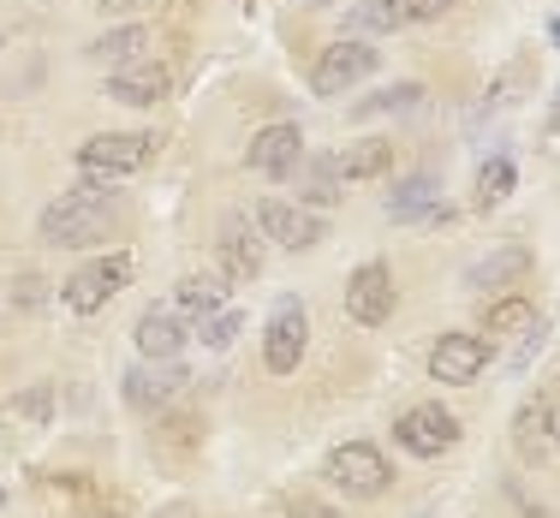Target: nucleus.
Here are the masks:
<instances>
[{
  "mask_svg": "<svg viewBox=\"0 0 560 518\" xmlns=\"http://www.w3.org/2000/svg\"><path fill=\"white\" fill-rule=\"evenodd\" d=\"M114 209H119L114 179H96V173H84V179H78L72 191H60V203H48V209H43L36 233H43V245L84 250V245H102V238H108Z\"/></svg>",
  "mask_w": 560,
  "mask_h": 518,
  "instance_id": "nucleus-1",
  "label": "nucleus"
},
{
  "mask_svg": "<svg viewBox=\"0 0 560 518\" xmlns=\"http://www.w3.org/2000/svg\"><path fill=\"white\" fill-rule=\"evenodd\" d=\"M155 155V131H96L90 143H78V167L96 179H126Z\"/></svg>",
  "mask_w": 560,
  "mask_h": 518,
  "instance_id": "nucleus-2",
  "label": "nucleus"
},
{
  "mask_svg": "<svg viewBox=\"0 0 560 518\" xmlns=\"http://www.w3.org/2000/svg\"><path fill=\"white\" fill-rule=\"evenodd\" d=\"M131 281V257L126 250H114V257H96V262H84V269L72 274V281L60 286V298H66V310H78V316H96V310H108V298H119Z\"/></svg>",
  "mask_w": 560,
  "mask_h": 518,
  "instance_id": "nucleus-3",
  "label": "nucleus"
},
{
  "mask_svg": "<svg viewBox=\"0 0 560 518\" xmlns=\"http://www.w3.org/2000/svg\"><path fill=\"white\" fill-rule=\"evenodd\" d=\"M376 66H382V48H370L364 36H340L335 48H323V60H316V72H311V90L316 96H346V90L364 84Z\"/></svg>",
  "mask_w": 560,
  "mask_h": 518,
  "instance_id": "nucleus-4",
  "label": "nucleus"
},
{
  "mask_svg": "<svg viewBox=\"0 0 560 518\" xmlns=\"http://www.w3.org/2000/svg\"><path fill=\"white\" fill-rule=\"evenodd\" d=\"M323 476H328L335 488H346L352 501H376L382 488H388L394 471H388V459H382L370 442H346V447H335V454H328Z\"/></svg>",
  "mask_w": 560,
  "mask_h": 518,
  "instance_id": "nucleus-5",
  "label": "nucleus"
},
{
  "mask_svg": "<svg viewBox=\"0 0 560 518\" xmlns=\"http://www.w3.org/2000/svg\"><path fill=\"white\" fill-rule=\"evenodd\" d=\"M304 340H311V316H304L299 298H275L269 310V328H262V364L275 369V376H292L304 357Z\"/></svg>",
  "mask_w": 560,
  "mask_h": 518,
  "instance_id": "nucleus-6",
  "label": "nucleus"
},
{
  "mask_svg": "<svg viewBox=\"0 0 560 518\" xmlns=\"http://www.w3.org/2000/svg\"><path fill=\"white\" fill-rule=\"evenodd\" d=\"M394 442L418 459H442L447 447L459 442V423H453V411H442V405H411V411H399Z\"/></svg>",
  "mask_w": 560,
  "mask_h": 518,
  "instance_id": "nucleus-7",
  "label": "nucleus"
},
{
  "mask_svg": "<svg viewBox=\"0 0 560 518\" xmlns=\"http://www.w3.org/2000/svg\"><path fill=\"white\" fill-rule=\"evenodd\" d=\"M346 316L364 328H382L394 316V274L388 262H364V269H352V281H346Z\"/></svg>",
  "mask_w": 560,
  "mask_h": 518,
  "instance_id": "nucleus-8",
  "label": "nucleus"
},
{
  "mask_svg": "<svg viewBox=\"0 0 560 518\" xmlns=\"http://www.w3.org/2000/svg\"><path fill=\"white\" fill-rule=\"evenodd\" d=\"M257 227H262V238H275V245H287V250H311V245H323V238H328V227H323L316 209L280 203V197H269V203L257 209Z\"/></svg>",
  "mask_w": 560,
  "mask_h": 518,
  "instance_id": "nucleus-9",
  "label": "nucleus"
},
{
  "mask_svg": "<svg viewBox=\"0 0 560 518\" xmlns=\"http://www.w3.org/2000/svg\"><path fill=\"white\" fill-rule=\"evenodd\" d=\"M185 388H191V376H185L173 357H143L138 369H126V400L138 411H162V405L179 400Z\"/></svg>",
  "mask_w": 560,
  "mask_h": 518,
  "instance_id": "nucleus-10",
  "label": "nucleus"
},
{
  "mask_svg": "<svg viewBox=\"0 0 560 518\" xmlns=\"http://www.w3.org/2000/svg\"><path fill=\"white\" fill-rule=\"evenodd\" d=\"M489 364V340L483 334H442L430 352V376L447 381V388H471Z\"/></svg>",
  "mask_w": 560,
  "mask_h": 518,
  "instance_id": "nucleus-11",
  "label": "nucleus"
},
{
  "mask_svg": "<svg viewBox=\"0 0 560 518\" xmlns=\"http://www.w3.org/2000/svg\"><path fill=\"white\" fill-rule=\"evenodd\" d=\"M167 90H173V72L162 60H131L119 72H108V96L126 102V108H155Z\"/></svg>",
  "mask_w": 560,
  "mask_h": 518,
  "instance_id": "nucleus-12",
  "label": "nucleus"
},
{
  "mask_svg": "<svg viewBox=\"0 0 560 518\" xmlns=\"http://www.w3.org/2000/svg\"><path fill=\"white\" fill-rule=\"evenodd\" d=\"M221 274L226 281H257L262 274V227H250L245 215L221 221Z\"/></svg>",
  "mask_w": 560,
  "mask_h": 518,
  "instance_id": "nucleus-13",
  "label": "nucleus"
},
{
  "mask_svg": "<svg viewBox=\"0 0 560 518\" xmlns=\"http://www.w3.org/2000/svg\"><path fill=\"white\" fill-rule=\"evenodd\" d=\"M388 215L394 221H447V203H442V185L430 173H411L406 185L388 191Z\"/></svg>",
  "mask_w": 560,
  "mask_h": 518,
  "instance_id": "nucleus-14",
  "label": "nucleus"
},
{
  "mask_svg": "<svg viewBox=\"0 0 560 518\" xmlns=\"http://www.w3.org/2000/svg\"><path fill=\"white\" fill-rule=\"evenodd\" d=\"M299 155H304V131L299 126H262L257 138H250V167L269 173V179H280Z\"/></svg>",
  "mask_w": 560,
  "mask_h": 518,
  "instance_id": "nucleus-15",
  "label": "nucleus"
},
{
  "mask_svg": "<svg viewBox=\"0 0 560 518\" xmlns=\"http://www.w3.org/2000/svg\"><path fill=\"white\" fill-rule=\"evenodd\" d=\"M292 185H299V203L304 209H323V203H340V173H335V155H299V162L287 167Z\"/></svg>",
  "mask_w": 560,
  "mask_h": 518,
  "instance_id": "nucleus-16",
  "label": "nucleus"
},
{
  "mask_svg": "<svg viewBox=\"0 0 560 518\" xmlns=\"http://www.w3.org/2000/svg\"><path fill=\"white\" fill-rule=\"evenodd\" d=\"M394 167V143L388 138H364V143H346V150L335 155V173L346 185L352 179H382V173Z\"/></svg>",
  "mask_w": 560,
  "mask_h": 518,
  "instance_id": "nucleus-17",
  "label": "nucleus"
},
{
  "mask_svg": "<svg viewBox=\"0 0 560 518\" xmlns=\"http://www.w3.org/2000/svg\"><path fill=\"white\" fill-rule=\"evenodd\" d=\"M138 352L143 357H179L185 352V322L173 310H143L138 316Z\"/></svg>",
  "mask_w": 560,
  "mask_h": 518,
  "instance_id": "nucleus-18",
  "label": "nucleus"
},
{
  "mask_svg": "<svg viewBox=\"0 0 560 518\" xmlns=\"http://www.w3.org/2000/svg\"><path fill=\"white\" fill-rule=\"evenodd\" d=\"M143 48H150V31L143 24H119V31H108V36H96L90 43V60H102V66H131V60H143Z\"/></svg>",
  "mask_w": 560,
  "mask_h": 518,
  "instance_id": "nucleus-19",
  "label": "nucleus"
},
{
  "mask_svg": "<svg viewBox=\"0 0 560 518\" xmlns=\"http://www.w3.org/2000/svg\"><path fill=\"white\" fill-rule=\"evenodd\" d=\"M525 269H530V250H525V245H506V250H495L489 262H477V269L465 274V286L489 292V286H506V281H518Z\"/></svg>",
  "mask_w": 560,
  "mask_h": 518,
  "instance_id": "nucleus-20",
  "label": "nucleus"
},
{
  "mask_svg": "<svg viewBox=\"0 0 560 518\" xmlns=\"http://www.w3.org/2000/svg\"><path fill=\"white\" fill-rule=\"evenodd\" d=\"M221 304H226V274L203 269V274H185V281H179V310H191V316H215Z\"/></svg>",
  "mask_w": 560,
  "mask_h": 518,
  "instance_id": "nucleus-21",
  "label": "nucleus"
},
{
  "mask_svg": "<svg viewBox=\"0 0 560 518\" xmlns=\"http://www.w3.org/2000/svg\"><path fill=\"white\" fill-rule=\"evenodd\" d=\"M513 429H518V447H525V454H542V435L555 429V405H549V393H537V400L518 411Z\"/></svg>",
  "mask_w": 560,
  "mask_h": 518,
  "instance_id": "nucleus-22",
  "label": "nucleus"
},
{
  "mask_svg": "<svg viewBox=\"0 0 560 518\" xmlns=\"http://www.w3.org/2000/svg\"><path fill=\"white\" fill-rule=\"evenodd\" d=\"M506 191H513V162L495 155V162H483V173H477V209L506 203Z\"/></svg>",
  "mask_w": 560,
  "mask_h": 518,
  "instance_id": "nucleus-23",
  "label": "nucleus"
},
{
  "mask_svg": "<svg viewBox=\"0 0 560 518\" xmlns=\"http://www.w3.org/2000/svg\"><path fill=\"white\" fill-rule=\"evenodd\" d=\"M530 322H537V310H530L525 298H501V304H489V334H525Z\"/></svg>",
  "mask_w": 560,
  "mask_h": 518,
  "instance_id": "nucleus-24",
  "label": "nucleus"
},
{
  "mask_svg": "<svg viewBox=\"0 0 560 518\" xmlns=\"http://www.w3.org/2000/svg\"><path fill=\"white\" fill-rule=\"evenodd\" d=\"M346 24H352V36H370V31H394L399 12L388 7V0H358L352 19H346Z\"/></svg>",
  "mask_w": 560,
  "mask_h": 518,
  "instance_id": "nucleus-25",
  "label": "nucleus"
},
{
  "mask_svg": "<svg viewBox=\"0 0 560 518\" xmlns=\"http://www.w3.org/2000/svg\"><path fill=\"white\" fill-rule=\"evenodd\" d=\"M423 102V84H394V90H382L376 102H358V114H406V108H418Z\"/></svg>",
  "mask_w": 560,
  "mask_h": 518,
  "instance_id": "nucleus-26",
  "label": "nucleus"
},
{
  "mask_svg": "<svg viewBox=\"0 0 560 518\" xmlns=\"http://www.w3.org/2000/svg\"><path fill=\"white\" fill-rule=\"evenodd\" d=\"M238 334H245V316H238V310H215L203 322V345H209V352H226Z\"/></svg>",
  "mask_w": 560,
  "mask_h": 518,
  "instance_id": "nucleus-27",
  "label": "nucleus"
},
{
  "mask_svg": "<svg viewBox=\"0 0 560 518\" xmlns=\"http://www.w3.org/2000/svg\"><path fill=\"white\" fill-rule=\"evenodd\" d=\"M399 12V24H435L442 12H453V0H388Z\"/></svg>",
  "mask_w": 560,
  "mask_h": 518,
  "instance_id": "nucleus-28",
  "label": "nucleus"
},
{
  "mask_svg": "<svg viewBox=\"0 0 560 518\" xmlns=\"http://www.w3.org/2000/svg\"><path fill=\"white\" fill-rule=\"evenodd\" d=\"M12 417H24V423H43V417H48V388H31L19 405H12Z\"/></svg>",
  "mask_w": 560,
  "mask_h": 518,
  "instance_id": "nucleus-29",
  "label": "nucleus"
},
{
  "mask_svg": "<svg viewBox=\"0 0 560 518\" xmlns=\"http://www.w3.org/2000/svg\"><path fill=\"white\" fill-rule=\"evenodd\" d=\"M292 518H340L335 507H316V501H299V507H292Z\"/></svg>",
  "mask_w": 560,
  "mask_h": 518,
  "instance_id": "nucleus-30",
  "label": "nucleus"
},
{
  "mask_svg": "<svg viewBox=\"0 0 560 518\" xmlns=\"http://www.w3.org/2000/svg\"><path fill=\"white\" fill-rule=\"evenodd\" d=\"M96 7H131V0H96Z\"/></svg>",
  "mask_w": 560,
  "mask_h": 518,
  "instance_id": "nucleus-31",
  "label": "nucleus"
},
{
  "mask_svg": "<svg viewBox=\"0 0 560 518\" xmlns=\"http://www.w3.org/2000/svg\"><path fill=\"white\" fill-rule=\"evenodd\" d=\"M549 36H555V48H560V19H555V24H549Z\"/></svg>",
  "mask_w": 560,
  "mask_h": 518,
  "instance_id": "nucleus-32",
  "label": "nucleus"
},
{
  "mask_svg": "<svg viewBox=\"0 0 560 518\" xmlns=\"http://www.w3.org/2000/svg\"><path fill=\"white\" fill-rule=\"evenodd\" d=\"M0 507H7V488H0Z\"/></svg>",
  "mask_w": 560,
  "mask_h": 518,
  "instance_id": "nucleus-33",
  "label": "nucleus"
},
{
  "mask_svg": "<svg viewBox=\"0 0 560 518\" xmlns=\"http://www.w3.org/2000/svg\"><path fill=\"white\" fill-rule=\"evenodd\" d=\"M0 48H7V36H0Z\"/></svg>",
  "mask_w": 560,
  "mask_h": 518,
  "instance_id": "nucleus-34",
  "label": "nucleus"
},
{
  "mask_svg": "<svg viewBox=\"0 0 560 518\" xmlns=\"http://www.w3.org/2000/svg\"><path fill=\"white\" fill-rule=\"evenodd\" d=\"M48 7H55V0H48Z\"/></svg>",
  "mask_w": 560,
  "mask_h": 518,
  "instance_id": "nucleus-35",
  "label": "nucleus"
},
{
  "mask_svg": "<svg viewBox=\"0 0 560 518\" xmlns=\"http://www.w3.org/2000/svg\"><path fill=\"white\" fill-rule=\"evenodd\" d=\"M555 435H560V429H555Z\"/></svg>",
  "mask_w": 560,
  "mask_h": 518,
  "instance_id": "nucleus-36",
  "label": "nucleus"
}]
</instances>
